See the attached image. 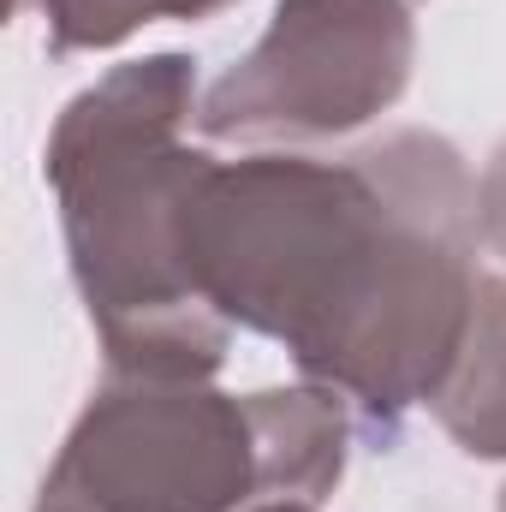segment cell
I'll list each match as a JSON object with an SVG mask.
<instances>
[{"label":"cell","instance_id":"6da1fadb","mask_svg":"<svg viewBox=\"0 0 506 512\" xmlns=\"http://www.w3.org/2000/svg\"><path fill=\"white\" fill-rule=\"evenodd\" d=\"M179 251L203 304L286 340L304 370L352 387L370 411H405L459 358L465 173L435 137H393L358 167H203Z\"/></svg>","mask_w":506,"mask_h":512},{"label":"cell","instance_id":"7a4b0ae2","mask_svg":"<svg viewBox=\"0 0 506 512\" xmlns=\"http://www.w3.org/2000/svg\"><path fill=\"white\" fill-rule=\"evenodd\" d=\"M191 102L185 60H149L90 90L54 137V179L66 191V227L90 310L108 334L131 322V352L155 370H215L221 334L203 322V298L185 274L179 215L203 179V155L167 143V126Z\"/></svg>","mask_w":506,"mask_h":512},{"label":"cell","instance_id":"3957f363","mask_svg":"<svg viewBox=\"0 0 506 512\" xmlns=\"http://www.w3.org/2000/svg\"><path fill=\"white\" fill-rule=\"evenodd\" d=\"M256 405L215 393H131L84 417L60 459V483H78L108 512H227L245 489L292 483L286 459L251 447Z\"/></svg>","mask_w":506,"mask_h":512},{"label":"cell","instance_id":"277c9868","mask_svg":"<svg viewBox=\"0 0 506 512\" xmlns=\"http://www.w3.org/2000/svg\"><path fill=\"white\" fill-rule=\"evenodd\" d=\"M405 66V0H280L245 72L209 96V131H346L399 96Z\"/></svg>","mask_w":506,"mask_h":512},{"label":"cell","instance_id":"5b68a950","mask_svg":"<svg viewBox=\"0 0 506 512\" xmlns=\"http://www.w3.org/2000/svg\"><path fill=\"white\" fill-rule=\"evenodd\" d=\"M54 6V30H60V48L72 42H114L126 36L131 24H149L155 12H215L227 0H48Z\"/></svg>","mask_w":506,"mask_h":512},{"label":"cell","instance_id":"8992f818","mask_svg":"<svg viewBox=\"0 0 506 512\" xmlns=\"http://www.w3.org/2000/svg\"><path fill=\"white\" fill-rule=\"evenodd\" d=\"M274 512H292V507H274Z\"/></svg>","mask_w":506,"mask_h":512}]
</instances>
